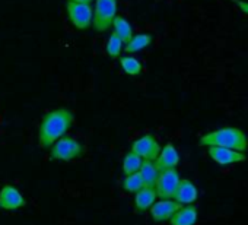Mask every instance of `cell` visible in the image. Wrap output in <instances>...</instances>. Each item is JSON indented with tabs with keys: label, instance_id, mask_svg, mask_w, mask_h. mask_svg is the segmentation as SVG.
<instances>
[{
	"label": "cell",
	"instance_id": "cell-1",
	"mask_svg": "<svg viewBox=\"0 0 248 225\" xmlns=\"http://www.w3.org/2000/svg\"><path fill=\"white\" fill-rule=\"evenodd\" d=\"M75 125V112L70 108L60 107L43 116L38 126V145L43 149H50L59 139L67 135Z\"/></svg>",
	"mask_w": 248,
	"mask_h": 225
},
{
	"label": "cell",
	"instance_id": "cell-2",
	"mask_svg": "<svg viewBox=\"0 0 248 225\" xmlns=\"http://www.w3.org/2000/svg\"><path fill=\"white\" fill-rule=\"evenodd\" d=\"M199 145L203 148H209V146L228 148L245 154V151L248 149V138L238 128H222L200 136Z\"/></svg>",
	"mask_w": 248,
	"mask_h": 225
},
{
	"label": "cell",
	"instance_id": "cell-3",
	"mask_svg": "<svg viewBox=\"0 0 248 225\" xmlns=\"http://www.w3.org/2000/svg\"><path fill=\"white\" fill-rule=\"evenodd\" d=\"M85 145L72 136H63L50 148V158L53 161L69 162L83 157Z\"/></svg>",
	"mask_w": 248,
	"mask_h": 225
},
{
	"label": "cell",
	"instance_id": "cell-4",
	"mask_svg": "<svg viewBox=\"0 0 248 225\" xmlns=\"http://www.w3.org/2000/svg\"><path fill=\"white\" fill-rule=\"evenodd\" d=\"M117 16V0H95L92 27L98 32H104L112 27Z\"/></svg>",
	"mask_w": 248,
	"mask_h": 225
},
{
	"label": "cell",
	"instance_id": "cell-5",
	"mask_svg": "<svg viewBox=\"0 0 248 225\" xmlns=\"http://www.w3.org/2000/svg\"><path fill=\"white\" fill-rule=\"evenodd\" d=\"M66 12L70 24L76 30H88L92 27L93 19V9L91 3H75L67 2L66 3Z\"/></svg>",
	"mask_w": 248,
	"mask_h": 225
},
{
	"label": "cell",
	"instance_id": "cell-6",
	"mask_svg": "<svg viewBox=\"0 0 248 225\" xmlns=\"http://www.w3.org/2000/svg\"><path fill=\"white\" fill-rule=\"evenodd\" d=\"M161 145L158 139L152 133H146L140 138H138L133 144L130 151L139 155L143 161H155L161 152Z\"/></svg>",
	"mask_w": 248,
	"mask_h": 225
},
{
	"label": "cell",
	"instance_id": "cell-7",
	"mask_svg": "<svg viewBox=\"0 0 248 225\" xmlns=\"http://www.w3.org/2000/svg\"><path fill=\"white\" fill-rule=\"evenodd\" d=\"M180 181H181V177H180L177 168L162 170L159 173V177H158L156 184H155L156 196L159 199H172Z\"/></svg>",
	"mask_w": 248,
	"mask_h": 225
},
{
	"label": "cell",
	"instance_id": "cell-8",
	"mask_svg": "<svg viewBox=\"0 0 248 225\" xmlns=\"http://www.w3.org/2000/svg\"><path fill=\"white\" fill-rule=\"evenodd\" d=\"M207 154H209V157L212 158L213 162H216L217 165H222V167L233 165V164H239V162L247 161V155L244 152H238V151L228 149V148L209 146Z\"/></svg>",
	"mask_w": 248,
	"mask_h": 225
},
{
	"label": "cell",
	"instance_id": "cell-9",
	"mask_svg": "<svg viewBox=\"0 0 248 225\" xmlns=\"http://www.w3.org/2000/svg\"><path fill=\"white\" fill-rule=\"evenodd\" d=\"M180 208H181V205H178L172 199H159L151 206L149 212H151V218L155 222H170L172 215Z\"/></svg>",
	"mask_w": 248,
	"mask_h": 225
},
{
	"label": "cell",
	"instance_id": "cell-10",
	"mask_svg": "<svg viewBox=\"0 0 248 225\" xmlns=\"http://www.w3.org/2000/svg\"><path fill=\"white\" fill-rule=\"evenodd\" d=\"M25 197L22 196V193L11 186V184H5L2 189H0V208L5 210H18L22 206H25Z\"/></svg>",
	"mask_w": 248,
	"mask_h": 225
},
{
	"label": "cell",
	"instance_id": "cell-11",
	"mask_svg": "<svg viewBox=\"0 0 248 225\" xmlns=\"http://www.w3.org/2000/svg\"><path fill=\"white\" fill-rule=\"evenodd\" d=\"M197 197H199V192L194 183L188 178H181L172 200H175L181 206H187V205H194Z\"/></svg>",
	"mask_w": 248,
	"mask_h": 225
},
{
	"label": "cell",
	"instance_id": "cell-12",
	"mask_svg": "<svg viewBox=\"0 0 248 225\" xmlns=\"http://www.w3.org/2000/svg\"><path fill=\"white\" fill-rule=\"evenodd\" d=\"M155 164L161 171L177 168V165L180 164V154H178L175 145L171 142L165 144V146L161 148V152H159L158 158L155 160Z\"/></svg>",
	"mask_w": 248,
	"mask_h": 225
},
{
	"label": "cell",
	"instance_id": "cell-13",
	"mask_svg": "<svg viewBox=\"0 0 248 225\" xmlns=\"http://www.w3.org/2000/svg\"><path fill=\"white\" fill-rule=\"evenodd\" d=\"M158 196L154 187L143 186L139 192L135 193V209L139 213H143L151 209V206L156 202Z\"/></svg>",
	"mask_w": 248,
	"mask_h": 225
},
{
	"label": "cell",
	"instance_id": "cell-14",
	"mask_svg": "<svg viewBox=\"0 0 248 225\" xmlns=\"http://www.w3.org/2000/svg\"><path fill=\"white\" fill-rule=\"evenodd\" d=\"M199 218L197 208L194 205H187L181 206L170 219L171 225H196Z\"/></svg>",
	"mask_w": 248,
	"mask_h": 225
},
{
	"label": "cell",
	"instance_id": "cell-15",
	"mask_svg": "<svg viewBox=\"0 0 248 225\" xmlns=\"http://www.w3.org/2000/svg\"><path fill=\"white\" fill-rule=\"evenodd\" d=\"M154 41V37L152 34L149 32H140V34H135L129 43L124 44V50L127 53H138V51H142L145 50L146 47H149Z\"/></svg>",
	"mask_w": 248,
	"mask_h": 225
},
{
	"label": "cell",
	"instance_id": "cell-16",
	"mask_svg": "<svg viewBox=\"0 0 248 225\" xmlns=\"http://www.w3.org/2000/svg\"><path fill=\"white\" fill-rule=\"evenodd\" d=\"M112 28H114V34L126 44V43H129L130 41V38L135 35L133 34V27H132V24L124 18V16H115V19H114V22H112Z\"/></svg>",
	"mask_w": 248,
	"mask_h": 225
},
{
	"label": "cell",
	"instance_id": "cell-17",
	"mask_svg": "<svg viewBox=\"0 0 248 225\" xmlns=\"http://www.w3.org/2000/svg\"><path fill=\"white\" fill-rule=\"evenodd\" d=\"M159 173H161V170L156 167L155 161H143V164L139 170V174L143 180V184L146 187H154V189H155L156 180L159 177Z\"/></svg>",
	"mask_w": 248,
	"mask_h": 225
},
{
	"label": "cell",
	"instance_id": "cell-18",
	"mask_svg": "<svg viewBox=\"0 0 248 225\" xmlns=\"http://www.w3.org/2000/svg\"><path fill=\"white\" fill-rule=\"evenodd\" d=\"M142 164H143V160L139 155H136L135 152L129 151L123 158V173H124V176H130V174L139 173Z\"/></svg>",
	"mask_w": 248,
	"mask_h": 225
},
{
	"label": "cell",
	"instance_id": "cell-19",
	"mask_svg": "<svg viewBox=\"0 0 248 225\" xmlns=\"http://www.w3.org/2000/svg\"><path fill=\"white\" fill-rule=\"evenodd\" d=\"M120 66H121L123 72L129 76H138L142 73V63L133 56L120 57Z\"/></svg>",
	"mask_w": 248,
	"mask_h": 225
},
{
	"label": "cell",
	"instance_id": "cell-20",
	"mask_svg": "<svg viewBox=\"0 0 248 225\" xmlns=\"http://www.w3.org/2000/svg\"><path fill=\"white\" fill-rule=\"evenodd\" d=\"M145 184H143V180H142V177H140L139 173H135V174H130V176H124V178L121 181L123 190L127 192V193H136Z\"/></svg>",
	"mask_w": 248,
	"mask_h": 225
},
{
	"label": "cell",
	"instance_id": "cell-21",
	"mask_svg": "<svg viewBox=\"0 0 248 225\" xmlns=\"http://www.w3.org/2000/svg\"><path fill=\"white\" fill-rule=\"evenodd\" d=\"M123 50H124V43L112 32V34L108 37V41H107V44H105V51H107V54H108L111 59H118Z\"/></svg>",
	"mask_w": 248,
	"mask_h": 225
},
{
	"label": "cell",
	"instance_id": "cell-22",
	"mask_svg": "<svg viewBox=\"0 0 248 225\" xmlns=\"http://www.w3.org/2000/svg\"><path fill=\"white\" fill-rule=\"evenodd\" d=\"M229 2H232L233 5H236L241 12H244L245 15H248V2L247 0H229Z\"/></svg>",
	"mask_w": 248,
	"mask_h": 225
},
{
	"label": "cell",
	"instance_id": "cell-23",
	"mask_svg": "<svg viewBox=\"0 0 248 225\" xmlns=\"http://www.w3.org/2000/svg\"><path fill=\"white\" fill-rule=\"evenodd\" d=\"M69 2H75V3H91V0H69Z\"/></svg>",
	"mask_w": 248,
	"mask_h": 225
}]
</instances>
